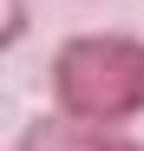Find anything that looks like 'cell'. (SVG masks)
I'll return each mask as SVG.
<instances>
[{
    "mask_svg": "<svg viewBox=\"0 0 144 151\" xmlns=\"http://www.w3.org/2000/svg\"><path fill=\"white\" fill-rule=\"evenodd\" d=\"M46 92L53 112L131 132V118H144V40L138 33H72L53 46L46 66Z\"/></svg>",
    "mask_w": 144,
    "mask_h": 151,
    "instance_id": "obj_1",
    "label": "cell"
},
{
    "mask_svg": "<svg viewBox=\"0 0 144 151\" xmlns=\"http://www.w3.org/2000/svg\"><path fill=\"white\" fill-rule=\"evenodd\" d=\"M13 151H144V145H138L131 132L85 125V118H66V112H53V105H46L39 118H26V125H20Z\"/></svg>",
    "mask_w": 144,
    "mask_h": 151,
    "instance_id": "obj_2",
    "label": "cell"
},
{
    "mask_svg": "<svg viewBox=\"0 0 144 151\" xmlns=\"http://www.w3.org/2000/svg\"><path fill=\"white\" fill-rule=\"evenodd\" d=\"M26 27H33V7H26V0H0V53L26 40Z\"/></svg>",
    "mask_w": 144,
    "mask_h": 151,
    "instance_id": "obj_3",
    "label": "cell"
}]
</instances>
